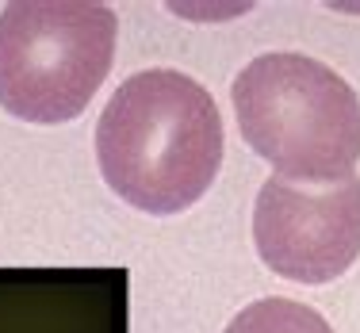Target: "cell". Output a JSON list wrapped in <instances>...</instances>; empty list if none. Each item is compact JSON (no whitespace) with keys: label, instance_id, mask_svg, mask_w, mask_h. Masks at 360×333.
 Returning a JSON list of instances; mask_svg holds the SVG:
<instances>
[{"label":"cell","instance_id":"cell-1","mask_svg":"<svg viewBox=\"0 0 360 333\" xmlns=\"http://www.w3.org/2000/svg\"><path fill=\"white\" fill-rule=\"evenodd\" d=\"M222 115L195 77L142 70L100 111L96 165L123 203L146 215H180L211 192L222 169Z\"/></svg>","mask_w":360,"mask_h":333},{"label":"cell","instance_id":"cell-2","mask_svg":"<svg viewBox=\"0 0 360 333\" xmlns=\"http://www.w3.org/2000/svg\"><path fill=\"white\" fill-rule=\"evenodd\" d=\"M245 146L280 176L303 184L341 181L360 161V100L319 58L257 54L230 84Z\"/></svg>","mask_w":360,"mask_h":333},{"label":"cell","instance_id":"cell-3","mask_svg":"<svg viewBox=\"0 0 360 333\" xmlns=\"http://www.w3.org/2000/svg\"><path fill=\"white\" fill-rule=\"evenodd\" d=\"M115 12L96 0H15L0 12V107L20 123H73L115 62Z\"/></svg>","mask_w":360,"mask_h":333},{"label":"cell","instance_id":"cell-4","mask_svg":"<svg viewBox=\"0 0 360 333\" xmlns=\"http://www.w3.org/2000/svg\"><path fill=\"white\" fill-rule=\"evenodd\" d=\"M257 257L291 284H330L360 257V176L303 184L269 176L253 203Z\"/></svg>","mask_w":360,"mask_h":333},{"label":"cell","instance_id":"cell-5","mask_svg":"<svg viewBox=\"0 0 360 333\" xmlns=\"http://www.w3.org/2000/svg\"><path fill=\"white\" fill-rule=\"evenodd\" d=\"M222 333H333V329L314 306L272 295V299H257L242 314H234Z\"/></svg>","mask_w":360,"mask_h":333}]
</instances>
